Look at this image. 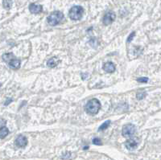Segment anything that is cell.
I'll list each match as a JSON object with an SVG mask.
<instances>
[{"instance_id": "6da1fadb", "label": "cell", "mask_w": 161, "mask_h": 160, "mask_svg": "<svg viewBox=\"0 0 161 160\" xmlns=\"http://www.w3.org/2000/svg\"><path fill=\"white\" fill-rule=\"evenodd\" d=\"M3 60L8 64L9 67L12 69H18L20 67L21 61L17 59L13 53H6L3 55Z\"/></svg>"}, {"instance_id": "7a4b0ae2", "label": "cell", "mask_w": 161, "mask_h": 160, "mask_svg": "<svg viewBox=\"0 0 161 160\" xmlns=\"http://www.w3.org/2000/svg\"><path fill=\"white\" fill-rule=\"evenodd\" d=\"M86 111L89 114H92L94 115L98 113L99 109H101V103L97 99H92V100L89 101L86 104Z\"/></svg>"}, {"instance_id": "3957f363", "label": "cell", "mask_w": 161, "mask_h": 160, "mask_svg": "<svg viewBox=\"0 0 161 160\" xmlns=\"http://www.w3.org/2000/svg\"><path fill=\"white\" fill-rule=\"evenodd\" d=\"M64 19V15L62 12L60 11H53L52 14L48 16L47 21L48 23L50 24L51 26H56L57 24H59Z\"/></svg>"}, {"instance_id": "277c9868", "label": "cell", "mask_w": 161, "mask_h": 160, "mask_svg": "<svg viewBox=\"0 0 161 160\" xmlns=\"http://www.w3.org/2000/svg\"><path fill=\"white\" fill-rule=\"evenodd\" d=\"M84 9L81 6H74L69 10V18L72 20H80L82 18Z\"/></svg>"}, {"instance_id": "5b68a950", "label": "cell", "mask_w": 161, "mask_h": 160, "mask_svg": "<svg viewBox=\"0 0 161 160\" xmlns=\"http://www.w3.org/2000/svg\"><path fill=\"white\" fill-rule=\"evenodd\" d=\"M135 131H136V128L133 124H127L123 127L122 134L125 138H131L135 134Z\"/></svg>"}, {"instance_id": "8992f818", "label": "cell", "mask_w": 161, "mask_h": 160, "mask_svg": "<svg viewBox=\"0 0 161 160\" xmlns=\"http://www.w3.org/2000/svg\"><path fill=\"white\" fill-rule=\"evenodd\" d=\"M115 14L112 12V11H110L108 13H106L105 15H104V17H103V19H102V22L103 23L105 24V25H110V24H111L114 21V19H115Z\"/></svg>"}, {"instance_id": "52a82bcc", "label": "cell", "mask_w": 161, "mask_h": 160, "mask_svg": "<svg viewBox=\"0 0 161 160\" xmlns=\"http://www.w3.org/2000/svg\"><path fill=\"white\" fill-rule=\"evenodd\" d=\"M27 144V139L26 137L23 136V135H19L18 138L15 139V145L19 148H23L25 147Z\"/></svg>"}, {"instance_id": "ba28073f", "label": "cell", "mask_w": 161, "mask_h": 160, "mask_svg": "<svg viewBox=\"0 0 161 160\" xmlns=\"http://www.w3.org/2000/svg\"><path fill=\"white\" fill-rule=\"evenodd\" d=\"M125 146L127 147V149L129 150H134L137 148L138 146V142L134 140V139H129L125 142Z\"/></svg>"}, {"instance_id": "9c48e42d", "label": "cell", "mask_w": 161, "mask_h": 160, "mask_svg": "<svg viewBox=\"0 0 161 160\" xmlns=\"http://www.w3.org/2000/svg\"><path fill=\"white\" fill-rule=\"evenodd\" d=\"M29 11L32 14H39V13H40L43 11V8H42L41 5L32 3L29 6Z\"/></svg>"}, {"instance_id": "30bf717a", "label": "cell", "mask_w": 161, "mask_h": 160, "mask_svg": "<svg viewBox=\"0 0 161 160\" xmlns=\"http://www.w3.org/2000/svg\"><path fill=\"white\" fill-rule=\"evenodd\" d=\"M103 70L106 72L112 73V72H114L115 71V65L112 62H106L103 65Z\"/></svg>"}, {"instance_id": "8fae6325", "label": "cell", "mask_w": 161, "mask_h": 160, "mask_svg": "<svg viewBox=\"0 0 161 160\" xmlns=\"http://www.w3.org/2000/svg\"><path fill=\"white\" fill-rule=\"evenodd\" d=\"M60 63V60H58L56 57H53L51 59H49L47 62V65L50 68H55L58 65V64Z\"/></svg>"}, {"instance_id": "7c38bea8", "label": "cell", "mask_w": 161, "mask_h": 160, "mask_svg": "<svg viewBox=\"0 0 161 160\" xmlns=\"http://www.w3.org/2000/svg\"><path fill=\"white\" fill-rule=\"evenodd\" d=\"M9 134V130H8L7 127L3 126L0 128V138L3 139L5 138Z\"/></svg>"}, {"instance_id": "4fadbf2b", "label": "cell", "mask_w": 161, "mask_h": 160, "mask_svg": "<svg viewBox=\"0 0 161 160\" xmlns=\"http://www.w3.org/2000/svg\"><path fill=\"white\" fill-rule=\"evenodd\" d=\"M3 5L5 9L7 10L11 9V6H12V0H3Z\"/></svg>"}, {"instance_id": "5bb4252c", "label": "cell", "mask_w": 161, "mask_h": 160, "mask_svg": "<svg viewBox=\"0 0 161 160\" xmlns=\"http://www.w3.org/2000/svg\"><path fill=\"white\" fill-rule=\"evenodd\" d=\"M147 93L145 91H143V90H141V91H139L137 94H136V97H137V99L138 100H142L143 99L144 97H146Z\"/></svg>"}, {"instance_id": "9a60e30c", "label": "cell", "mask_w": 161, "mask_h": 160, "mask_svg": "<svg viewBox=\"0 0 161 160\" xmlns=\"http://www.w3.org/2000/svg\"><path fill=\"white\" fill-rule=\"evenodd\" d=\"M110 121H106V122H105L101 125V126L99 127L98 130H99V131H102V130H106V129L110 126Z\"/></svg>"}, {"instance_id": "2e32d148", "label": "cell", "mask_w": 161, "mask_h": 160, "mask_svg": "<svg viewBox=\"0 0 161 160\" xmlns=\"http://www.w3.org/2000/svg\"><path fill=\"white\" fill-rule=\"evenodd\" d=\"M135 31L131 32V35H130V36H128L127 40V43H130V42H131V40H133V38L135 37Z\"/></svg>"}, {"instance_id": "e0dca14e", "label": "cell", "mask_w": 161, "mask_h": 160, "mask_svg": "<svg viewBox=\"0 0 161 160\" xmlns=\"http://www.w3.org/2000/svg\"><path fill=\"white\" fill-rule=\"evenodd\" d=\"M137 81L141 82V83H147L148 81V78L147 77H140V78L137 79Z\"/></svg>"}, {"instance_id": "ac0fdd59", "label": "cell", "mask_w": 161, "mask_h": 160, "mask_svg": "<svg viewBox=\"0 0 161 160\" xmlns=\"http://www.w3.org/2000/svg\"><path fill=\"white\" fill-rule=\"evenodd\" d=\"M93 143L94 144H95V145H101V141L99 139V138H94L93 139Z\"/></svg>"}, {"instance_id": "d6986e66", "label": "cell", "mask_w": 161, "mask_h": 160, "mask_svg": "<svg viewBox=\"0 0 161 160\" xmlns=\"http://www.w3.org/2000/svg\"><path fill=\"white\" fill-rule=\"evenodd\" d=\"M11 101H12V100H11V99H10V100H8V101H7V102H5V105H8L9 104V103H10Z\"/></svg>"}]
</instances>
